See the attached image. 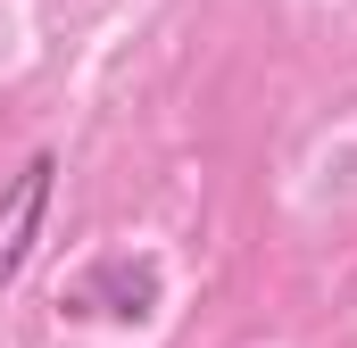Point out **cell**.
Instances as JSON below:
<instances>
[{
  "instance_id": "6da1fadb",
  "label": "cell",
  "mask_w": 357,
  "mask_h": 348,
  "mask_svg": "<svg viewBox=\"0 0 357 348\" xmlns=\"http://www.w3.org/2000/svg\"><path fill=\"white\" fill-rule=\"evenodd\" d=\"M67 307H75V315H116V324H142V315L158 307V265H150V258H100Z\"/></svg>"
},
{
  "instance_id": "7a4b0ae2",
  "label": "cell",
  "mask_w": 357,
  "mask_h": 348,
  "mask_svg": "<svg viewBox=\"0 0 357 348\" xmlns=\"http://www.w3.org/2000/svg\"><path fill=\"white\" fill-rule=\"evenodd\" d=\"M50 174H59V158H50V150H33L25 174L8 182V199H0V282H17V274H25V249H33L42 207H50Z\"/></svg>"
}]
</instances>
